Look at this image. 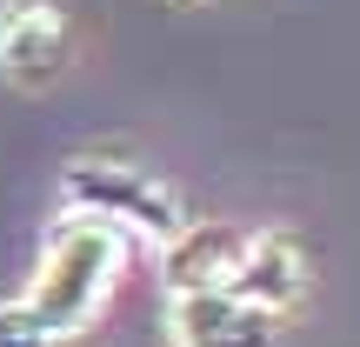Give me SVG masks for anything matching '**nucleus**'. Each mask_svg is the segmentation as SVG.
Masks as SVG:
<instances>
[{"instance_id": "nucleus-7", "label": "nucleus", "mask_w": 360, "mask_h": 347, "mask_svg": "<svg viewBox=\"0 0 360 347\" xmlns=\"http://www.w3.org/2000/svg\"><path fill=\"white\" fill-rule=\"evenodd\" d=\"M0 347H53V334L40 327V314L27 308V294L0 301Z\"/></svg>"}, {"instance_id": "nucleus-4", "label": "nucleus", "mask_w": 360, "mask_h": 347, "mask_svg": "<svg viewBox=\"0 0 360 347\" xmlns=\"http://www.w3.org/2000/svg\"><path fill=\"white\" fill-rule=\"evenodd\" d=\"M67 67V13L53 0H0V74L40 94Z\"/></svg>"}, {"instance_id": "nucleus-3", "label": "nucleus", "mask_w": 360, "mask_h": 347, "mask_svg": "<svg viewBox=\"0 0 360 347\" xmlns=\"http://www.w3.org/2000/svg\"><path fill=\"white\" fill-rule=\"evenodd\" d=\"M167 334H174V347H274L281 314L240 301L233 287H200V294L167 301Z\"/></svg>"}, {"instance_id": "nucleus-5", "label": "nucleus", "mask_w": 360, "mask_h": 347, "mask_svg": "<svg viewBox=\"0 0 360 347\" xmlns=\"http://www.w3.org/2000/svg\"><path fill=\"white\" fill-rule=\"evenodd\" d=\"M227 287L240 301H254V308H267V314H287L300 294H307V247H300L287 227H247L240 267H233Z\"/></svg>"}, {"instance_id": "nucleus-2", "label": "nucleus", "mask_w": 360, "mask_h": 347, "mask_svg": "<svg viewBox=\"0 0 360 347\" xmlns=\"http://www.w3.org/2000/svg\"><path fill=\"white\" fill-rule=\"evenodd\" d=\"M60 214L101 220V227H114L120 241H147V247H167L174 234L187 227V201H180L167 180L134 168V160H107V154L67 160Z\"/></svg>"}, {"instance_id": "nucleus-6", "label": "nucleus", "mask_w": 360, "mask_h": 347, "mask_svg": "<svg viewBox=\"0 0 360 347\" xmlns=\"http://www.w3.org/2000/svg\"><path fill=\"white\" fill-rule=\"evenodd\" d=\"M240 247H247V227H233V220H187V227L160 247L167 301L174 294H200V287H227L233 267H240Z\"/></svg>"}, {"instance_id": "nucleus-1", "label": "nucleus", "mask_w": 360, "mask_h": 347, "mask_svg": "<svg viewBox=\"0 0 360 347\" xmlns=\"http://www.w3.org/2000/svg\"><path fill=\"white\" fill-rule=\"evenodd\" d=\"M120 260H127V241L101 220L60 214L47 227V247H40V267L27 281V308L40 314L53 341H74L80 327H94V314L107 308L120 281Z\"/></svg>"}]
</instances>
